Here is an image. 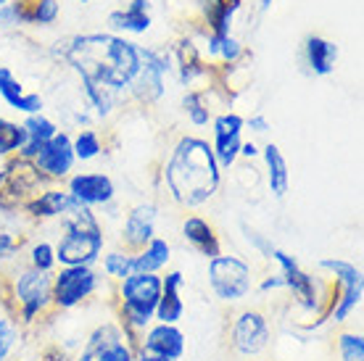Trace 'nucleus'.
Listing matches in <instances>:
<instances>
[{"label":"nucleus","mask_w":364,"mask_h":361,"mask_svg":"<svg viewBox=\"0 0 364 361\" xmlns=\"http://www.w3.org/2000/svg\"><path fill=\"white\" fill-rule=\"evenodd\" d=\"M82 85H95L117 92L135 80L140 69V48L124 37L77 35L61 50Z\"/></svg>","instance_id":"obj_1"},{"label":"nucleus","mask_w":364,"mask_h":361,"mask_svg":"<svg viewBox=\"0 0 364 361\" xmlns=\"http://www.w3.org/2000/svg\"><path fill=\"white\" fill-rule=\"evenodd\" d=\"M166 188L172 198L182 206H200L217 193L219 163L214 151L200 137H182L174 145L169 163H166Z\"/></svg>","instance_id":"obj_2"},{"label":"nucleus","mask_w":364,"mask_h":361,"mask_svg":"<svg viewBox=\"0 0 364 361\" xmlns=\"http://www.w3.org/2000/svg\"><path fill=\"white\" fill-rule=\"evenodd\" d=\"M64 237L55 245V262L64 266H92L103 251V232L87 206H74L64 217Z\"/></svg>","instance_id":"obj_3"},{"label":"nucleus","mask_w":364,"mask_h":361,"mask_svg":"<svg viewBox=\"0 0 364 361\" xmlns=\"http://www.w3.org/2000/svg\"><path fill=\"white\" fill-rule=\"evenodd\" d=\"M119 296H122L124 325H129L132 330H146L161 298V277L148 271H132L119 285Z\"/></svg>","instance_id":"obj_4"},{"label":"nucleus","mask_w":364,"mask_h":361,"mask_svg":"<svg viewBox=\"0 0 364 361\" xmlns=\"http://www.w3.org/2000/svg\"><path fill=\"white\" fill-rule=\"evenodd\" d=\"M46 174L35 166L29 158H11L0 169V211H11L16 206H24L29 200L40 195L37 190L43 188Z\"/></svg>","instance_id":"obj_5"},{"label":"nucleus","mask_w":364,"mask_h":361,"mask_svg":"<svg viewBox=\"0 0 364 361\" xmlns=\"http://www.w3.org/2000/svg\"><path fill=\"white\" fill-rule=\"evenodd\" d=\"M209 285L214 296L225 303L246 298L254 288L251 266L237 256H217L209 262Z\"/></svg>","instance_id":"obj_6"},{"label":"nucleus","mask_w":364,"mask_h":361,"mask_svg":"<svg viewBox=\"0 0 364 361\" xmlns=\"http://www.w3.org/2000/svg\"><path fill=\"white\" fill-rule=\"evenodd\" d=\"M14 298H16L21 322H35L37 314H43L53 303V277L48 271L24 269L14 282Z\"/></svg>","instance_id":"obj_7"},{"label":"nucleus","mask_w":364,"mask_h":361,"mask_svg":"<svg viewBox=\"0 0 364 361\" xmlns=\"http://www.w3.org/2000/svg\"><path fill=\"white\" fill-rule=\"evenodd\" d=\"M319 269L330 271L338 280V285H341V298L336 301V306L330 308V316L336 322H346L348 314L362 303V296H364L362 269L351 262H343V259H322Z\"/></svg>","instance_id":"obj_8"},{"label":"nucleus","mask_w":364,"mask_h":361,"mask_svg":"<svg viewBox=\"0 0 364 361\" xmlns=\"http://www.w3.org/2000/svg\"><path fill=\"white\" fill-rule=\"evenodd\" d=\"M100 277L92 266H64L53 277V306L74 308L98 290Z\"/></svg>","instance_id":"obj_9"},{"label":"nucleus","mask_w":364,"mask_h":361,"mask_svg":"<svg viewBox=\"0 0 364 361\" xmlns=\"http://www.w3.org/2000/svg\"><path fill=\"white\" fill-rule=\"evenodd\" d=\"M169 72V61L164 53L159 50H143L140 48V69H137L135 80L129 82V87L135 92L137 100L143 103H154L164 95V74Z\"/></svg>","instance_id":"obj_10"},{"label":"nucleus","mask_w":364,"mask_h":361,"mask_svg":"<svg viewBox=\"0 0 364 361\" xmlns=\"http://www.w3.org/2000/svg\"><path fill=\"white\" fill-rule=\"evenodd\" d=\"M269 259H274V262L280 264L282 282H285V288L288 290H293V296H296V301H299V306H304L306 311H317L319 308L317 280H314L311 274H306V271L299 266V262H296L293 256H288L285 251H280V248H272Z\"/></svg>","instance_id":"obj_11"},{"label":"nucleus","mask_w":364,"mask_h":361,"mask_svg":"<svg viewBox=\"0 0 364 361\" xmlns=\"http://www.w3.org/2000/svg\"><path fill=\"white\" fill-rule=\"evenodd\" d=\"M232 348L243 356H256L269 345V325L264 314L259 311H243L232 325Z\"/></svg>","instance_id":"obj_12"},{"label":"nucleus","mask_w":364,"mask_h":361,"mask_svg":"<svg viewBox=\"0 0 364 361\" xmlns=\"http://www.w3.org/2000/svg\"><path fill=\"white\" fill-rule=\"evenodd\" d=\"M246 126V119L237 114H222L214 119V158H217L219 169L222 166H232L235 158L240 156V132Z\"/></svg>","instance_id":"obj_13"},{"label":"nucleus","mask_w":364,"mask_h":361,"mask_svg":"<svg viewBox=\"0 0 364 361\" xmlns=\"http://www.w3.org/2000/svg\"><path fill=\"white\" fill-rule=\"evenodd\" d=\"M32 161H35V166L46 174V177H66V174L72 172L74 161H77L72 151V137L64 135V132H58L53 140H48V143L40 148V153H37Z\"/></svg>","instance_id":"obj_14"},{"label":"nucleus","mask_w":364,"mask_h":361,"mask_svg":"<svg viewBox=\"0 0 364 361\" xmlns=\"http://www.w3.org/2000/svg\"><path fill=\"white\" fill-rule=\"evenodd\" d=\"M114 182H111L109 174L100 172H87V174H77L69 180V195H72L77 203L82 206H103V203H111L114 200Z\"/></svg>","instance_id":"obj_15"},{"label":"nucleus","mask_w":364,"mask_h":361,"mask_svg":"<svg viewBox=\"0 0 364 361\" xmlns=\"http://www.w3.org/2000/svg\"><path fill=\"white\" fill-rule=\"evenodd\" d=\"M122 237H124V245L132 248L135 253L143 251V248L156 237V206L140 203V206L132 208L127 214Z\"/></svg>","instance_id":"obj_16"},{"label":"nucleus","mask_w":364,"mask_h":361,"mask_svg":"<svg viewBox=\"0 0 364 361\" xmlns=\"http://www.w3.org/2000/svg\"><path fill=\"white\" fill-rule=\"evenodd\" d=\"M143 353H154L161 359L180 361L185 353V335L177 325H156L146 333Z\"/></svg>","instance_id":"obj_17"},{"label":"nucleus","mask_w":364,"mask_h":361,"mask_svg":"<svg viewBox=\"0 0 364 361\" xmlns=\"http://www.w3.org/2000/svg\"><path fill=\"white\" fill-rule=\"evenodd\" d=\"M185 285L182 271H169L166 277H161V298L156 306L154 319L159 325H177L185 314V303L180 298V290Z\"/></svg>","instance_id":"obj_18"},{"label":"nucleus","mask_w":364,"mask_h":361,"mask_svg":"<svg viewBox=\"0 0 364 361\" xmlns=\"http://www.w3.org/2000/svg\"><path fill=\"white\" fill-rule=\"evenodd\" d=\"M0 95L9 103L11 109L21 111V114H40L43 111V98L37 92H24L21 82L14 77L9 66H0Z\"/></svg>","instance_id":"obj_19"},{"label":"nucleus","mask_w":364,"mask_h":361,"mask_svg":"<svg viewBox=\"0 0 364 361\" xmlns=\"http://www.w3.org/2000/svg\"><path fill=\"white\" fill-rule=\"evenodd\" d=\"M182 235H185V240L196 248L198 253H203L206 259H217V256H222V248H219V237L217 232H214V227L206 222V219L200 217H191L182 222Z\"/></svg>","instance_id":"obj_20"},{"label":"nucleus","mask_w":364,"mask_h":361,"mask_svg":"<svg viewBox=\"0 0 364 361\" xmlns=\"http://www.w3.org/2000/svg\"><path fill=\"white\" fill-rule=\"evenodd\" d=\"M21 126H24V132H27V143L18 151V156H21V158H29V161L40 153V148H43L48 140H53V137L58 135V126L48 117H43V114H29L27 122Z\"/></svg>","instance_id":"obj_21"},{"label":"nucleus","mask_w":364,"mask_h":361,"mask_svg":"<svg viewBox=\"0 0 364 361\" xmlns=\"http://www.w3.org/2000/svg\"><path fill=\"white\" fill-rule=\"evenodd\" d=\"M74 206H80V203H77L69 193H61V190H46V193L35 195L29 203H24V208L37 219L64 217L66 211H72Z\"/></svg>","instance_id":"obj_22"},{"label":"nucleus","mask_w":364,"mask_h":361,"mask_svg":"<svg viewBox=\"0 0 364 361\" xmlns=\"http://www.w3.org/2000/svg\"><path fill=\"white\" fill-rule=\"evenodd\" d=\"M109 24L114 29H124V32H148L151 27V14H148V0H132L124 11H114L109 16Z\"/></svg>","instance_id":"obj_23"},{"label":"nucleus","mask_w":364,"mask_h":361,"mask_svg":"<svg viewBox=\"0 0 364 361\" xmlns=\"http://www.w3.org/2000/svg\"><path fill=\"white\" fill-rule=\"evenodd\" d=\"M264 161H267V182H269V190H272V195L282 198L288 193V188H291V172H288L285 156L280 153L277 145L269 143L264 148Z\"/></svg>","instance_id":"obj_24"},{"label":"nucleus","mask_w":364,"mask_h":361,"mask_svg":"<svg viewBox=\"0 0 364 361\" xmlns=\"http://www.w3.org/2000/svg\"><path fill=\"white\" fill-rule=\"evenodd\" d=\"M169 243L161 240V237H154L151 243L143 248V251L132 253V271H148V274H156L159 269H164L169 264Z\"/></svg>","instance_id":"obj_25"},{"label":"nucleus","mask_w":364,"mask_h":361,"mask_svg":"<svg viewBox=\"0 0 364 361\" xmlns=\"http://www.w3.org/2000/svg\"><path fill=\"white\" fill-rule=\"evenodd\" d=\"M306 61L317 77H328L338 61V48L325 37H309L306 40Z\"/></svg>","instance_id":"obj_26"},{"label":"nucleus","mask_w":364,"mask_h":361,"mask_svg":"<svg viewBox=\"0 0 364 361\" xmlns=\"http://www.w3.org/2000/svg\"><path fill=\"white\" fill-rule=\"evenodd\" d=\"M119 340H124V333H122V327L117 325H100L95 333L87 338V343H85V351L80 353V359L77 361H95L100 351H106L109 345L119 343Z\"/></svg>","instance_id":"obj_27"},{"label":"nucleus","mask_w":364,"mask_h":361,"mask_svg":"<svg viewBox=\"0 0 364 361\" xmlns=\"http://www.w3.org/2000/svg\"><path fill=\"white\" fill-rule=\"evenodd\" d=\"M206 3V18L214 35H230L232 14L240 9V0H203Z\"/></svg>","instance_id":"obj_28"},{"label":"nucleus","mask_w":364,"mask_h":361,"mask_svg":"<svg viewBox=\"0 0 364 361\" xmlns=\"http://www.w3.org/2000/svg\"><path fill=\"white\" fill-rule=\"evenodd\" d=\"M177 63H180V80L185 85H191L196 77L203 74V61H200L198 50L191 40H182L180 48H177Z\"/></svg>","instance_id":"obj_29"},{"label":"nucleus","mask_w":364,"mask_h":361,"mask_svg":"<svg viewBox=\"0 0 364 361\" xmlns=\"http://www.w3.org/2000/svg\"><path fill=\"white\" fill-rule=\"evenodd\" d=\"M27 143V132L21 124H14L9 119H0V156H9L21 151Z\"/></svg>","instance_id":"obj_30"},{"label":"nucleus","mask_w":364,"mask_h":361,"mask_svg":"<svg viewBox=\"0 0 364 361\" xmlns=\"http://www.w3.org/2000/svg\"><path fill=\"white\" fill-rule=\"evenodd\" d=\"M103 271L114 277V280H124L132 274V253H122V251H111L103 256Z\"/></svg>","instance_id":"obj_31"},{"label":"nucleus","mask_w":364,"mask_h":361,"mask_svg":"<svg viewBox=\"0 0 364 361\" xmlns=\"http://www.w3.org/2000/svg\"><path fill=\"white\" fill-rule=\"evenodd\" d=\"M72 151H74V158L90 161V158H95V156L100 153V137L95 135L92 129H82V132L72 140Z\"/></svg>","instance_id":"obj_32"},{"label":"nucleus","mask_w":364,"mask_h":361,"mask_svg":"<svg viewBox=\"0 0 364 361\" xmlns=\"http://www.w3.org/2000/svg\"><path fill=\"white\" fill-rule=\"evenodd\" d=\"M182 109H185V114H188V119H191L196 126H203L209 124L211 119V111L203 106V95L200 92H188L185 98H182Z\"/></svg>","instance_id":"obj_33"},{"label":"nucleus","mask_w":364,"mask_h":361,"mask_svg":"<svg viewBox=\"0 0 364 361\" xmlns=\"http://www.w3.org/2000/svg\"><path fill=\"white\" fill-rule=\"evenodd\" d=\"M338 348L343 361H364V338L359 333H343L338 338Z\"/></svg>","instance_id":"obj_34"},{"label":"nucleus","mask_w":364,"mask_h":361,"mask_svg":"<svg viewBox=\"0 0 364 361\" xmlns=\"http://www.w3.org/2000/svg\"><path fill=\"white\" fill-rule=\"evenodd\" d=\"M240 43L232 40L230 35H211L209 37V53L211 55H222L225 61H235L237 55H240Z\"/></svg>","instance_id":"obj_35"},{"label":"nucleus","mask_w":364,"mask_h":361,"mask_svg":"<svg viewBox=\"0 0 364 361\" xmlns=\"http://www.w3.org/2000/svg\"><path fill=\"white\" fill-rule=\"evenodd\" d=\"M29 262H32V269L37 271H53L55 262V248L50 243H37L32 245V251H29Z\"/></svg>","instance_id":"obj_36"},{"label":"nucleus","mask_w":364,"mask_h":361,"mask_svg":"<svg viewBox=\"0 0 364 361\" xmlns=\"http://www.w3.org/2000/svg\"><path fill=\"white\" fill-rule=\"evenodd\" d=\"M85 95L90 98V103L95 106L100 117L111 114V106H114V98H111V90L106 87H95V85H85Z\"/></svg>","instance_id":"obj_37"},{"label":"nucleus","mask_w":364,"mask_h":361,"mask_svg":"<svg viewBox=\"0 0 364 361\" xmlns=\"http://www.w3.org/2000/svg\"><path fill=\"white\" fill-rule=\"evenodd\" d=\"M95 361H135V353H132V348L124 340H119V343L109 345L106 351H100L95 356Z\"/></svg>","instance_id":"obj_38"},{"label":"nucleus","mask_w":364,"mask_h":361,"mask_svg":"<svg viewBox=\"0 0 364 361\" xmlns=\"http://www.w3.org/2000/svg\"><path fill=\"white\" fill-rule=\"evenodd\" d=\"M14 345H16V330H14L9 319H0V361L9 359Z\"/></svg>","instance_id":"obj_39"},{"label":"nucleus","mask_w":364,"mask_h":361,"mask_svg":"<svg viewBox=\"0 0 364 361\" xmlns=\"http://www.w3.org/2000/svg\"><path fill=\"white\" fill-rule=\"evenodd\" d=\"M16 248H18V243L9 235V232H0V259H9V256H14V253H16Z\"/></svg>","instance_id":"obj_40"},{"label":"nucleus","mask_w":364,"mask_h":361,"mask_svg":"<svg viewBox=\"0 0 364 361\" xmlns=\"http://www.w3.org/2000/svg\"><path fill=\"white\" fill-rule=\"evenodd\" d=\"M248 126H251L254 132H267V129H269V122H267L264 117H251L248 119Z\"/></svg>","instance_id":"obj_41"},{"label":"nucleus","mask_w":364,"mask_h":361,"mask_svg":"<svg viewBox=\"0 0 364 361\" xmlns=\"http://www.w3.org/2000/svg\"><path fill=\"white\" fill-rule=\"evenodd\" d=\"M274 288H285V282H282L280 274H274V277H267V280L262 282V290H274Z\"/></svg>","instance_id":"obj_42"},{"label":"nucleus","mask_w":364,"mask_h":361,"mask_svg":"<svg viewBox=\"0 0 364 361\" xmlns=\"http://www.w3.org/2000/svg\"><path fill=\"white\" fill-rule=\"evenodd\" d=\"M240 153H243V156H256V145L254 143H243V145H240Z\"/></svg>","instance_id":"obj_43"},{"label":"nucleus","mask_w":364,"mask_h":361,"mask_svg":"<svg viewBox=\"0 0 364 361\" xmlns=\"http://www.w3.org/2000/svg\"><path fill=\"white\" fill-rule=\"evenodd\" d=\"M137 361H169V359H161V356H154V353H140Z\"/></svg>","instance_id":"obj_44"},{"label":"nucleus","mask_w":364,"mask_h":361,"mask_svg":"<svg viewBox=\"0 0 364 361\" xmlns=\"http://www.w3.org/2000/svg\"><path fill=\"white\" fill-rule=\"evenodd\" d=\"M269 6H272V0H262V11H267Z\"/></svg>","instance_id":"obj_45"},{"label":"nucleus","mask_w":364,"mask_h":361,"mask_svg":"<svg viewBox=\"0 0 364 361\" xmlns=\"http://www.w3.org/2000/svg\"><path fill=\"white\" fill-rule=\"evenodd\" d=\"M6 3H11V0H0V9H3V6H6Z\"/></svg>","instance_id":"obj_46"},{"label":"nucleus","mask_w":364,"mask_h":361,"mask_svg":"<svg viewBox=\"0 0 364 361\" xmlns=\"http://www.w3.org/2000/svg\"><path fill=\"white\" fill-rule=\"evenodd\" d=\"M80 3H90V0H80Z\"/></svg>","instance_id":"obj_47"}]
</instances>
